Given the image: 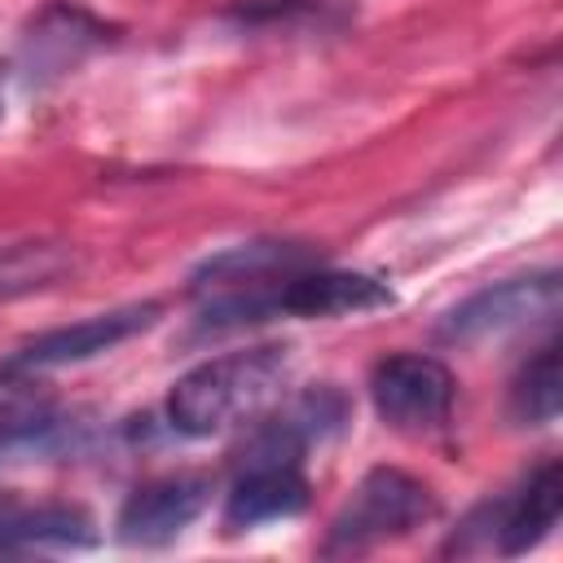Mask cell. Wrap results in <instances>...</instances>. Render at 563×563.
I'll list each match as a JSON object with an SVG mask.
<instances>
[{
  "instance_id": "obj_3",
  "label": "cell",
  "mask_w": 563,
  "mask_h": 563,
  "mask_svg": "<svg viewBox=\"0 0 563 563\" xmlns=\"http://www.w3.org/2000/svg\"><path fill=\"white\" fill-rule=\"evenodd\" d=\"M114 40H119V26H110L92 9H84L75 0H48L22 26L18 53L9 66L26 88H53L66 75H75L92 53L110 48Z\"/></svg>"
},
{
  "instance_id": "obj_9",
  "label": "cell",
  "mask_w": 563,
  "mask_h": 563,
  "mask_svg": "<svg viewBox=\"0 0 563 563\" xmlns=\"http://www.w3.org/2000/svg\"><path fill=\"white\" fill-rule=\"evenodd\" d=\"M211 501V479L194 475V471H176V475H158L141 488L128 493V501L119 506V541L128 545H167L176 541Z\"/></svg>"
},
{
  "instance_id": "obj_11",
  "label": "cell",
  "mask_w": 563,
  "mask_h": 563,
  "mask_svg": "<svg viewBox=\"0 0 563 563\" xmlns=\"http://www.w3.org/2000/svg\"><path fill=\"white\" fill-rule=\"evenodd\" d=\"M84 545H97V519L70 501H44V506L13 501L9 515L0 519V554L84 550Z\"/></svg>"
},
{
  "instance_id": "obj_14",
  "label": "cell",
  "mask_w": 563,
  "mask_h": 563,
  "mask_svg": "<svg viewBox=\"0 0 563 563\" xmlns=\"http://www.w3.org/2000/svg\"><path fill=\"white\" fill-rule=\"evenodd\" d=\"M229 22H238L242 31H325V26H339L347 13L334 4V0H246V4H233L224 13Z\"/></svg>"
},
{
  "instance_id": "obj_15",
  "label": "cell",
  "mask_w": 563,
  "mask_h": 563,
  "mask_svg": "<svg viewBox=\"0 0 563 563\" xmlns=\"http://www.w3.org/2000/svg\"><path fill=\"white\" fill-rule=\"evenodd\" d=\"M44 413H53V396L35 378V369L0 365V440L18 435L22 427L40 422Z\"/></svg>"
},
{
  "instance_id": "obj_8",
  "label": "cell",
  "mask_w": 563,
  "mask_h": 563,
  "mask_svg": "<svg viewBox=\"0 0 563 563\" xmlns=\"http://www.w3.org/2000/svg\"><path fill=\"white\" fill-rule=\"evenodd\" d=\"M391 303H396V290H391L383 277H374V273L308 264V268L290 273V277L273 290V321H277V317L334 321V317L378 312V308H391Z\"/></svg>"
},
{
  "instance_id": "obj_12",
  "label": "cell",
  "mask_w": 563,
  "mask_h": 563,
  "mask_svg": "<svg viewBox=\"0 0 563 563\" xmlns=\"http://www.w3.org/2000/svg\"><path fill=\"white\" fill-rule=\"evenodd\" d=\"M75 268V251L66 242H13L0 246V303L48 290Z\"/></svg>"
},
{
  "instance_id": "obj_1",
  "label": "cell",
  "mask_w": 563,
  "mask_h": 563,
  "mask_svg": "<svg viewBox=\"0 0 563 563\" xmlns=\"http://www.w3.org/2000/svg\"><path fill=\"white\" fill-rule=\"evenodd\" d=\"M290 378V347L264 343L211 356L180 374L167 391V427L189 440H211L264 413Z\"/></svg>"
},
{
  "instance_id": "obj_7",
  "label": "cell",
  "mask_w": 563,
  "mask_h": 563,
  "mask_svg": "<svg viewBox=\"0 0 563 563\" xmlns=\"http://www.w3.org/2000/svg\"><path fill=\"white\" fill-rule=\"evenodd\" d=\"M158 303L145 299V303H123V308H110V312H92L75 325H57V330H44L35 339H26L4 365H18V369H57V365H79V361H92L136 334H145L154 321H158Z\"/></svg>"
},
{
  "instance_id": "obj_6",
  "label": "cell",
  "mask_w": 563,
  "mask_h": 563,
  "mask_svg": "<svg viewBox=\"0 0 563 563\" xmlns=\"http://www.w3.org/2000/svg\"><path fill=\"white\" fill-rule=\"evenodd\" d=\"M559 510H563V466L550 457L523 479L519 493L475 506L466 523L449 537L444 554H457V545L471 532H484V545H497L501 554H528L559 528Z\"/></svg>"
},
{
  "instance_id": "obj_5",
  "label": "cell",
  "mask_w": 563,
  "mask_h": 563,
  "mask_svg": "<svg viewBox=\"0 0 563 563\" xmlns=\"http://www.w3.org/2000/svg\"><path fill=\"white\" fill-rule=\"evenodd\" d=\"M559 299H563V277L554 268L506 277V282H493V286L466 295L457 308H449L435 325V339L440 343H484V339L559 317Z\"/></svg>"
},
{
  "instance_id": "obj_2",
  "label": "cell",
  "mask_w": 563,
  "mask_h": 563,
  "mask_svg": "<svg viewBox=\"0 0 563 563\" xmlns=\"http://www.w3.org/2000/svg\"><path fill=\"white\" fill-rule=\"evenodd\" d=\"M427 519H435V493L400 466H374L330 519L321 554H365L383 541L409 537Z\"/></svg>"
},
{
  "instance_id": "obj_10",
  "label": "cell",
  "mask_w": 563,
  "mask_h": 563,
  "mask_svg": "<svg viewBox=\"0 0 563 563\" xmlns=\"http://www.w3.org/2000/svg\"><path fill=\"white\" fill-rule=\"evenodd\" d=\"M308 475L299 471V462H242L238 479L224 493V510L220 523L229 537L277 523V519H295L308 510Z\"/></svg>"
},
{
  "instance_id": "obj_4",
  "label": "cell",
  "mask_w": 563,
  "mask_h": 563,
  "mask_svg": "<svg viewBox=\"0 0 563 563\" xmlns=\"http://www.w3.org/2000/svg\"><path fill=\"white\" fill-rule=\"evenodd\" d=\"M453 369L427 352H391L369 369L374 413L400 435H435L453 418Z\"/></svg>"
},
{
  "instance_id": "obj_13",
  "label": "cell",
  "mask_w": 563,
  "mask_h": 563,
  "mask_svg": "<svg viewBox=\"0 0 563 563\" xmlns=\"http://www.w3.org/2000/svg\"><path fill=\"white\" fill-rule=\"evenodd\" d=\"M563 405V361L559 343H545L510 383V418L519 427H550Z\"/></svg>"
},
{
  "instance_id": "obj_17",
  "label": "cell",
  "mask_w": 563,
  "mask_h": 563,
  "mask_svg": "<svg viewBox=\"0 0 563 563\" xmlns=\"http://www.w3.org/2000/svg\"><path fill=\"white\" fill-rule=\"evenodd\" d=\"M13 501H18V497H13V493H4V488H0V519H4V515H9V506H13Z\"/></svg>"
},
{
  "instance_id": "obj_16",
  "label": "cell",
  "mask_w": 563,
  "mask_h": 563,
  "mask_svg": "<svg viewBox=\"0 0 563 563\" xmlns=\"http://www.w3.org/2000/svg\"><path fill=\"white\" fill-rule=\"evenodd\" d=\"M9 79H13V66L0 62V119H4V97H9Z\"/></svg>"
}]
</instances>
